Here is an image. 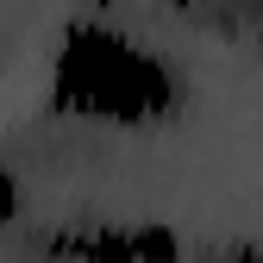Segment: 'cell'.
I'll return each mask as SVG.
<instances>
[{
	"mask_svg": "<svg viewBox=\"0 0 263 263\" xmlns=\"http://www.w3.org/2000/svg\"><path fill=\"white\" fill-rule=\"evenodd\" d=\"M188 82L157 44L107 19H69L50 50V113L107 132H151L176 119Z\"/></svg>",
	"mask_w": 263,
	"mask_h": 263,
	"instance_id": "6da1fadb",
	"label": "cell"
},
{
	"mask_svg": "<svg viewBox=\"0 0 263 263\" xmlns=\"http://www.w3.org/2000/svg\"><path fill=\"white\" fill-rule=\"evenodd\" d=\"M125 245H132V263H182L188 245L170 219H138V226H125Z\"/></svg>",
	"mask_w": 263,
	"mask_h": 263,
	"instance_id": "7a4b0ae2",
	"label": "cell"
},
{
	"mask_svg": "<svg viewBox=\"0 0 263 263\" xmlns=\"http://www.w3.org/2000/svg\"><path fill=\"white\" fill-rule=\"evenodd\" d=\"M76 257H82V263H132L125 226H94L88 238H76Z\"/></svg>",
	"mask_w": 263,
	"mask_h": 263,
	"instance_id": "3957f363",
	"label": "cell"
},
{
	"mask_svg": "<svg viewBox=\"0 0 263 263\" xmlns=\"http://www.w3.org/2000/svg\"><path fill=\"white\" fill-rule=\"evenodd\" d=\"M19 213H25V188H19V176L7 163H0V226H13Z\"/></svg>",
	"mask_w": 263,
	"mask_h": 263,
	"instance_id": "277c9868",
	"label": "cell"
},
{
	"mask_svg": "<svg viewBox=\"0 0 263 263\" xmlns=\"http://www.w3.org/2000/svg\"><path fill=\"white\" fill-rule=\"evenodd\" d=\"M226 263H263V245L257 238H238L232 251H226Z\"/></svg>",
	"mask_w": 263,
	"mask_h": 263,
	"instance_id": "5b68a950",
	"label": "cell"
},
{
	"mask_svg": "<svg viewBox=\"0 0 263 263\" xmlns=\"http://www.w3.org/2000/svg\"><path fill=\"white\" fill-rule=\"evenodd\" d=\"M176 7H182V13H207L213 0H176Z\"/></svg>",
	"mask_w": 263,
	"mask_h": 263,
	"instance_id": "8992f818",
	"label": "cell"
},
{
	"mask_svg": "<svg viewBox=\"0 0 263 263\" xmlns=\"http://www.w3.org/2000/svg\"><path fill=\"white\" fill-rule=\"evenodd\" d=\"M101 7H113V0H101Z\"/></svg>",
	"mask_w": 263,
	"mask_h": 263,
	"instance_id": "52a82bcc",
	"label": "cell"
}]
</instances>
